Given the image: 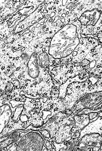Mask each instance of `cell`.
I'll use <instances>...</instances> for the list:
<instances>
[{
    "instance_id": "6da1fadb",
    "label": "cell",
    "mask_w": 102,
    "mask_h": 151,
    "mask_svg": "<svg viewBox=\"0 0 102 151\" xmlns=\"http://www.w3.org/2000/svg\"><path fill=\"white\" fill-rule=\"evenodd\" d=\"M80 43L77 27L68 24L53 36L49 49V55L55 59L70 57Z\"/></svg>"
},
{
    "instance_id": "7a4b0ae2",
    "label": "cell",
    "mask_w": 102,
    "mask_h": 151,
    "mask_svg": "<svg viewBox=\"0 0 102 151\" xmlns=\"http://www.w3.org/2000/svg\"><path fill=\"white\" fill-rule=\"evenodd\" d=\"M16 142V151H42L45 141L39 131L31 130L20 137Z\"/></svg>"
},
{
    "instance_id": "3957f363",
    "label": "cell",
    "mask_w": 102,
    "mask_h": 151,
    "mask_svg": "<svg viewBox=\"0 0 102 151\" xmlns=\"http://www.w3.org/2000/svg\"><path fill=\"white\" fill-rule=\"evenodd\" d=\"M102 101L101 91L99 93H90V94L81 97L76 102L70 111L72 114H76L82 109L90 108Z\"/></svg>"
},
{
    "instance_id": "277c9868",
    "label": "cell",
    "mask_w": 102,
    "mask_h": 151,
    "mask_svg": "<svg viewBox=\"0 0 102 151\" xmlns=\"http://www.w3.org/2000/svg\"><path fill=\"white\" fill-rule=\"evenodd\" d=\"M12 114L9 102L5 104L4 99L0 98V134L9 123Z\"/></svg>"
},
{
    "instance_id": "5b68a950",
    "label": "cell",
    "mask_w": 102,
    "mask_h": 151,
    "mask_svg": "<svg viewBox=\"0 0 102 151\" xmlns=\"http://www.w3.org/2000/svg\"><path fill=\"white\" fill-rule=\"evenodd\" d=\"M101 145L102 136L99 134H90L82 137L78 147H100Z\"/></svg>"
},
{
    "instance_id": "8992f818",
    "label": "cell",
    "mask_w": 102,
    "mask_h": 151,
    "mask_svg": "<svg viewBox=\"0 0 102 151\" xmlns=\"http://www.w3.org/2000/svg\"><path fill=\"white\" fill-rule=\"evenodd\" d=\"M90 134H99L102 136V117H98L97 120L90 123L80 132V136L78 140H80L85 135Z\"/></svg>"
},
{
    "instance_id": "52a82bcc",
    "label": "cell",
    "mask_w": 102,
    "mask_h": 151,
    "mask_svg": "<svg viewBox=\"0 0 102 151\" xmlns=\"http://www.w3.org/2000/svg\"><path fill=\"white\" fill-rule=\"evenodd\" d=\"M23 130H14L6 134L0 138V151L4 149H7L18 140L20 137V134Z\"/></svg>"
},
{
    "instance_id": "ba28073f",
    "label": "cell",
    "mask_w": 102,
    "mask_h": 151,
    "mask_svg": "<svg viewBox=\"0 0 102 151\" xmlns=\"http://www.w3.org/2000/svg\"><path fill=\"white\" fill-rule=\"evenodd\" d=\"M74 124L71 131L81 130L90 123L88 114H78L73 116Z\"/></svg>"
},
{
    "instance_id": "9c48e42d",
    "label": "cell",
    "mask_w": 102,
    "mask_h": 151,
    "mask_svg": "<svg viewBox=\"0 0 102 151\" xmlns=\"http://www.w3.org/2000/svg\"><path fill=\"white\" fill-rule=\"evenodd\" d=\"M38 130L41 133V134L43 136L44 139H47L49 140V139L51 138V137H50V134L49 131L48 130L44 129H42V130Z\"/></svg>"
},
{
    "instance_id": "30bf717a",
    "label": "cell",
    "mask_w": 102,
    "mask_h": 151,
    "mask_svg": "<svg viewBox=\"0 0 102 151\" xmlns=\"http://www.w3.org/2000/svg\"><path fill=\"white\" fill-rule=\"evenodd\" d=\"M81 130H77L74 131H71V139H75L78 138L80 136V132Z\"/></svg>"
},
{
    "instance_id": "8fae6325",
    "label": "cell",
    "mask_w": 102,
    "mask_h": 151,
    "mask_svg": "<svg viewBox=\"0 0 102 151\" xmlns=\"http://www.w3.org/2000/svg\"><path fill=\"white\" fill-rule=\"evenodd\" d=\"M98 114H99V112H90V113H89V114H88V117L89 118L90 120L91 121V120L93 119H94L95 117L98 116Z\"/></svg>"
}]
</instances>
